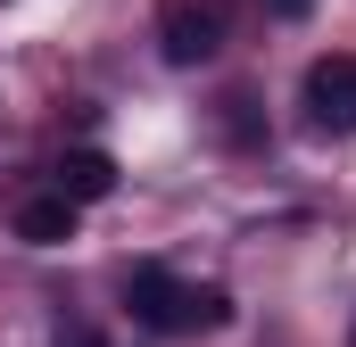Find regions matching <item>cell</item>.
I'll use <instances>...</instances> for the list:
<instances>
[{"mask_svg":"<svg viewBox=\"0 0 356 347\" xmlns=\"http://www.w3.org/2000/svg\"><path fill=\"white\" fill-rule=\"evenodd\" d=\"M124 306L158 339H199V331H224L232 323V289L224 281H182L175 264H133L124 273Z\"/></svg>","mask_w":356,"mask_h":347,"instance_id":"obj_1","label":"cell"},{"mask_svg":"<svg viewBox=\"0 0 356 347\" xmlns=\"http://www.w3.org/2000/svg\"><path fill=\"white\" fill-rule=\"evenodd\" d=\"M232 42V0H158V50L166 67H207Z\"/></svg>","mask_w":356,"mask_h":347,"instance_id":"obj_2","label":"cell"},{"mask_svg":"<svg viewBox=\"0 0 356 347\" xmlns=\"http://www.w3.org/2000/svg\"><path fill=\"white\" fill-rule=\"evenodd\" d=\"M298 108H307V124L315 133H356V50H332V58H315L307 67V83H298Z\"/></svg>","mask_w":356,"mask_h":347,"instance_id":"obj_3","label":"cell"},{"mask_svg":"<svg viewBox=\"0 0 356 347\" xmlns=\"http://www.w3.org/2000/svg\"><path fill=\"white\" fill-rule=\"evenodd\" d=\"M50 190H58L67 207H99V198L116 190V158H108V149H67V158L50 166Z\"/></svg>","mask_w":356,"mask_h":347,"instance_id":"obj_4","label":"cell"},{"mask_svg":"<svg viewBox=\"0 0 356 347\" xmlns=\"http://www.w3.org/2000/svg\"><path fill=\"white\" fill-rule=\"evenodd\" d=\"M75 215H83V207H67L58 190H33V198H17L8 223H17L25 248H58V240H75Z\"/></svg>","mask_w":356,"mask_h":347,"instance_id":"obj_5","label":"cell"},{"mask_svg":"<svg viewBox=\"0 0 356 347\" xmlns=\"http://www.w3.org/2000/svg\"><path fill=\"white\" fill-rule=\"evenodd\" d=\"M257 8H266L273 25H298V17H307V8H315V0H257Z\"/></svg>","mask_w":356,"mask_h":347,"instance_id":"obj_6","label":"cell"},{"mask_svg":"<svg viewBox=\"0 0 356 347\" xmlns=\"http://www.w3.org/2000/svg\"><path fill=\"white\" fill-rule=\"evenodd\" d=\"M348 347H356V323H348Z\"/></svg>","mask_w":356,"mask_h":347,"instance_id":"obj_7","label":"cell"}]
</instances>
